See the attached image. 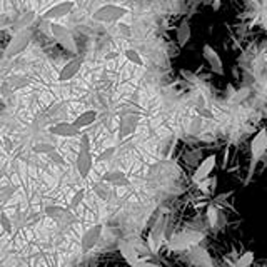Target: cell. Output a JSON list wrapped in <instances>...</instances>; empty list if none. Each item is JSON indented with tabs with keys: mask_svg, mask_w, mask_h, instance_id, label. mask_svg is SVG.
<instances>
[{
	"mask_svg": "<svg viewBox=\"0 0 267 267\" xmlns=\"http://www.w3.org/2000/svg\"><path fill=\"white\" fill-rule=\"evenodd\" d=\"M0 227L3 229V232L5 234H12V220L9 219V216L7 214H3V212H0Z\"/></svg>",
	"mask_w": 267,
	"mask_h": 267,
	"instance_id": "cell-30",
	"label": "cell"
},
{
	"mask_svg": "<svg viewBox=\"0 0 267 267\" xmlns=\"http://www.w3.org/2000/svg\"><path fill=\"white\" fill-rule=\"evenodd\" d=\"M202 57H204V60L209 65V69L212 70L214 74L224 77L225 75L224 62H222V59H220V55L217 54V50H214L210 45H204V47H202Z\"/></svg>",
	"mask_w": 267,
	"mask_h": 267,
	"instance_id": "cell-7",
	"label": "cell"
},
{
	"mask_svg": "<svg viewBox=\"0 0 267 267\" xmlns=\"http://www.w3.org/2000/svg\"><path fill=\"white\" fill-rule=\"evenodd\" d=\"M165 229H167V220H165V217H159V220H157L156 224H154L152 231H150L149 234V246H150V251L152 252H157L160 247V244L164 242V236H165Z\"/></svg>",
	"mask_w": 267,
	"mask_h": 267,
	"instance_id": "cell-8",
	"label": "cell"
},
{
	"mask_svg": "<svg viewBox=\"0 0 267 267\" xmlns=\"http://www.w3.org/2000/svg\"><path fill=\"white\" fill-rule=\"evenodd\" d=\"M33 152L37 154H54L55 152V144H52V142L48 141H39L33 144Z\"/></svg>",
	"mask_w": 267,
	"mask_h": 267,
	"instance_id": "cell-23",
	"label": "cell"
},
{
	"mask_svg": "<svg viewBox=\"0 0 267 267\" xmlns=\"http://www.w3.org/2000/svg\"><path fill=\"white\" fill-rule=\"evenodd\" d=\"M14 192H15V187H12V186L0 187V204H3V202L9 201V199L12 197Z\"/></svg>",
	"mask_w": 267,
	"mask_h": 267,
	"instance_id": "cell-32",
	"label": "cell"
},
{
	"mask_svg": "<svg viewBox=\"0 0 267 267\" xmlns=\"http://www.w3.org/2000/svg\"><path fill=\"white\" fill-rule=\"evenodd\" d=\"M266 154H267V130L261 129L252 137V141H251V167L249 174H247V180H251V177L254 175L255 165L262 162V157Z\"/></svg>",
	"mask_w": 267,
	"mask_h": 267,
	"instance_id": "cell-1",
	"label": "cell"
},
{
	"mask_svg": "<svg viewBox=\"0 0 267 267\" xmlns=\"http://www.w3.org/2000/svg\"><path fill=\"white\" fill-rule=\"evenodd\" d=\"M216 162H217V157L214 156V154H210L205 159L201 160V164L197 165V169H195L194 175H192V182L195 184H201L202 180L209 179L210 172L214 171V167H216Z\"/></svg>",
	"mask_w": 267,
	"mask_h": 267,
	"instance_id": "cell-10",
	"label": "cell"
},
{
	"mask_svg": "<svg viewBox=\"0 0 267 267\" xmlns=\"http://www.w3.org/2000/svg\"><path fill=\"white\" fill-rule=\"evenodd\" d=\"M95 120H97V110H85L82 112L80 115H77L72 124L79 130H82L85 129V127H90Z\"/></svg>",
	"mask_w": 267,
	"mask_h": 267,
	"instance_id": "cell-19",
	"label": "cell"
},
{
	"mask_svg": "<svg viewBox=\"0 0 267 267\" xmlns=\"http://www.w3.org/2000/svg\"><path fill=\"white\" fill-rule=\"evenodd\" d=\"M92 165H94L92 154H90L89 150H79L77 159H75V167H77V171L82 179H85L90 174Z\"/></svg>",
	"mask_w": 267,
	"mask_h": 267,
	"instance_id": "cell-13",
	"label": "cell"
},
{
	"mask_svg": "<svg viewBox=\"0 0 267 267\" xmlns=\"http://www.w3.org/2000/svg\"><path fill=\"white\" fill-rule=\"evenodd\" d=\"M94 192L99 195L102 201H107V199H109V187H107V184H104V182L95 184V187H94Z\"/></svg>",
	"mask_w": 267,
	"mask_h": 267,
	"instance_id": "cell-31",
	"label": "cell"
},
{
	"mask_svg": "<svg viewBox=\"0 0 267 267\" xmlns=\"http://www.w3.org/2000/svg\"><path fill=\"white\" fill-rule=\"evenodd\" d=\"M79 150H89L90 152V139L87 134H82L80 135V149Z\"/></svg>",
	"mask_w": 267,
	"mask_h": 267,
	"instance_id": "cell-33",
	"label": "cell"
},
{
	"mask_svg": "<svg viewBox=\"0 0 267 267\" xmlns=\"http://www.w3.org/2000/svg\"><path fill=\"white\" fill-rule=\"evenodd\" d=\"M190 259H192V262L195 266L199 267H209L210 266V259H209V254L205 252V251L199 249V247H192L190 249Z\"/></svg>",
	"mask_w": 267,
	"mask_h": 267,
	"instance_id": "cell-20",
	"label": "cell"
},
{
	"mask_svg": "<svg viewBox=\"0 0 267 267\" xmlns=\"http://www.w3.org/2000/svg\"><path fill=\"white\" fill-rule=\"evenodd\" d=\"M48 134L55 135V137H77L82 132L74 126L72 122H57L54 126L48 127Z\"/></svg>",
	"mask_w": 267,
	"mask_h": 267,
	"instance_id": "cell-12",
	"label": "cell"
},
{
	"mask_svg": "<svg viewBox=\"0 0 267 267\" xmlns=\"http://www.w3.org/2000/svg\"><path fill=\"white\" fill-rule=\"evenodd\" d=\"M207 219H209L210 227H216L217 222H219V210H217L216 205L210 204L207 207Z\"/></svg>",
	"mask_w": 267,
	"mask_h": 267,
	"instance_id": "cell-27",
	"label": "cell"
},
{
	"mask_svg": "<svg viewBox=\"0 0 267 267\" xmlns=\"http://www.w3.org/2000/svg\"><path fill=\"white\" fill-rule=\"evenodd\" d=\"M262 164H264V165H266V169H267V154H266L264 157H262Z\"/></svg>",
	"mask_w": 267,
	"mask_h": 267,
	"instance_id": "cell-37",
	"label": "cell"
},
{
	"mask_svg": "<svg viewBox=\"0 0 267 267\" xmlns=\"http://www.w3.org/2000/svg\"><path fill=\"white\" fill-rule=\"evenodd\" d=\"M50 157H52V159H54V160H55V162H57V164H63V159H62V157H60V156H59V154H57V152L50 154Z\"/></svg>",
	"mask_w": 267,
	"mask_h": 267,
	"instance_id": "cell-36",
	"label": "cell"
},
{
	"mask_svg": "<svg viewBox=\"0 0 267 267\" xmlns=\"http://www.w3.org/2000/svg\"><path fill=\"white\" fill-rule=\"evenodd\" d=\"M199 110V114L202 115V117H209V119H212V114H210V112L207 110V109H197Z\"/></svg>",
	"mask_w": 267,
	"mask_h": 267,
	"instance_id": "cell-35",
	"label": "cell"
},
{
	"mask_svg": "<svg viewBox=\"0 0 267 267\" xmlns=\"http://www.w3.org/2000/svg\"><path fill=\"white\" fill-rule=\"evenodd\" d=\"M202 239V234L197 232H184V234H177L172 240H169V247L172 251H184V249H192L199 244Z\"/></svg>",
	"mask_w": 267,
	"mask_h": 267,
	"instance_id": "cell-5",
	"label": "cell"
},
{
	"mask_svg": "<svg viewBox=\"0 0 267 267\" xmlns=\"http://www.w3.org/2000/svg\"><path fill=\"white\" fill-rule=\"evenodd\" d=\"M216 184H217V177H212V179L202 180V182L197 184V186L202 192H214V186H216Z\"/></svg>",
	"mask_w": 267,
	"mask_h": 267,
	"instance_id": "cell-29",
	"label": "cell"
},
{
	"mask_svg": "<svg viewBox=\"0 0 267 267\" xmlns=\"http://www.w3.org/2000/svg\"><path fill=\"white\" fill-rule=\"evenodd\" d=\"M127 14H129V10L126 7L115 5V3H105L92 14V18L95 22H102V24H114V22L122 20Z\"/></svg>",
	"mask_w": 267,
	"mask_h": 267,
	"instance_id": "cell-2",
	"label": "cell"
},
{
	"mask_svg": "<svg viewBox=\"0 0 267 267\" xmlns=\"http://www.w3.org/2000/svg\"><path fill=\"white\" fill-rule=\"evenodd\" d=\"M139 126V115L135 114H126L122 115V119H120V139H127L129 135H132L135 132V129H137Z\"/></svg>",
	"mask_w": 267,
	"mask_h": 267,
	"instance_id": "cell-16",
	"label": "cell"
},
{
	"mask_svg": "<svg viewBox=\"0 0 267 267\" xmlns=\"http://www.w3.org/2000/svg\"><path fill=\"white\" fill-rule=\"evenodd\" d=\"M132 267H157V264H154V262H149V261H144V259H139L135 264H132Z\"/></svg>",
	"mask_w": 267,
	"mask_h": 267,
	"instance_id": "cell-34",
	"label": "cell"
},
{
	"mask_svg": "<svg viewBox=\"0 0 267 267\" xmlns=\"http://www.w3.org/2000/svg\"><path fill=\"white\" fill-rule=\"evenodd\" d=\"M30 40H32V30L30 29L22 30V32H17L12 37V40L9 42V45H7L5 59H14V57H17L18 54H22V52L29 47Z\"/></svg>",
	"mask_w": 267,
	"mask_h": 267,
	"instance_id": "cell-3",
	"label": "cell"
},
{
	"mask_svg": "<svg viewBox=\"0 0 267 267\" xmlns=\"http://www.w3.org/2000/svg\"><path fill=\"white\" fill-rule=\"evenodd\" d=\"M74 7H75V2H70V0L54 3L50 9L45 10L44 18L45 20H57V18H62V17H65V15H69L74 10Z\"/></svg>",
	"mask_w": 267,
	"mask_h": 267,
	"instance_id": "cell-11",
	"label": "cell"
},
{
	"mask_svg": "<svg viewBox=\"0 0 267 267\" xmlns=\"http://www.w3.org/2000/svg\"><path fill=\"white\" fill-rule=\"evenodd\" d=\"M82 69V59H72L60 69L59 72V82H69L80 72Z\"/></svg>",
	"mask_w": 267,
	"mask_h": 267,
	"instance_id": "cell-15",
	"label": "cell"
},
{
	"mask_svg": "<svg viewBox=\"0 0 267 267\" xmlns=\"http://www.w3.org/2000/svg\"><path fill=\"white\" fill-rule=\"evenodd\" d=\"M102 231H104V225L102 224H95L92 227H89L87 231L82 234L80 239V249L84 254H87L89 251H92L94 247L99 244L100 237H102Z\"/></svg>",
	"mask_w": 267,
	"mask_h": 267,
	"instance_id": "cell-6",
	"label": "cell"
},
{
	"mask_svg": "<svg viewBox=\"0 0 267 267\" xmlns=\"http://www.w3.org/2000/svg\"><path fill=\"white\" fill-rule=\"evenodd\" d=\"M254 262V252H246L239 257V261L236 262V267H249Z\"/></svg>",
	"mask_w": 267,
	"mask_h": 267,
	"instance_id": "cell-28",
	"label": "cell"
},
{
	"mask_svg": "<svg viewBox=\"0 0 267 267\" xmlns=\"http://www.w3.org/2000/svg\"><path fill=\"white\" fill-rule=\"evenodd\" d=\"M190 35H192V30H190L189 20H182L179 27L175 29V40H177V45L180 48L186 47L187 42L190 40Z\"/></svg>",
	"mask_w": 267,
	"mask_h": 267,
	"instance_id": "cell-17",
	"label": "cell"
},
{
	"mask_svg": "<svg viewBox=\"0 0 267 267\" xmlns=\"http://www.w3.org/2000/svg\"><path fill=\"white\" fill-rule=\"evenodd\" d=\"M33 20H35V14L32 12V10H27V12L20 14V17L17 18V20L12 24V30L15 33L17 32H22V30H27L30 25L33 24Z\"/></svg>",
	"mask_w": 267,
	"mask_h": 267,
	"instance_id": "cell-18",
	"label": "cell"
},
{
	"mask_svg": "<svg viewBox=\"0 0 267 267\" xmlns=\"http://www.w3.org/2000/svg\"><path fill=\"white\" fill-rule=\"evenodd\" d=\"M84 197H85V189H79L77 192H75V194L72 195V199H70V202H69V210H75V209H77L79 205L82 204Z\"/></svg>",
	"mask_w": 267,
	"mask_h": 267,
	"instance_id": "cell-25",
	"label": "cell"
},
{
	"mask_svg": "<svg viewBox=\"0 0 267 267\" xmlns=\"http://www.w3.org/2000/svg\"><path fill=\"white\" fill-rule=\"evenodd\" d=\"M124 57L129 60V62H132L134 65L144 67V59H142V55L139 54L135 48H126V50H124Z\"/></svg>",
	"mask_w": 267,
	"mask_h": 267,
	"instance_id": "cell-24",
	"label": "cell"
},
{
	"mask_svg": "<svg viewBox=\"0 0 267 267\" xmlns=\"http://www.w3.org/2000/svg\"><path fill=\"white\" fill-rule=\"evenodd\" d=\"M115 152H117V147H114V145H112V147H107L97 156L95 160L97 162H107V160H112V157L115 156Z\"/></svg>",
	"mask_w": 267,
	"mask_h": 267,
	"instance_id": "cell-26",
	"label": "cell"
},
{
	"mask_svg": "<svg viewBox=\"0 0 267 267\" xmlns=\"http://www.w3.org/2000/svg\"><path fill=\"white\" fill-rule=\"evenodd\" d=\"M45 216L57 224H72L74 214L69 207H60V205H48L45 207Z\"/></svg>",
	"mask_w": 267,
	"mask_h": 267,
	"instance_id": "cell-9",
	"label": "cell"
},
{
	"mask_svg": "<svg viewBox=\"0 0 267 267\" xmlns=\"http://www.w3.org/2000/svg\"><path fill=\"white\" fill-rule=\"evenodd\" d=\"M100 182L107 184V186H112V187H129L130 186V180L127 179L126 172H122V171L105 172L102 177H100Z\"/></svg>",
	"mask_w": 267,
	"mask_h": 267,
	"instance_id": "cell-14",
	"label": "cell"
},
{
	"mask_svg": "<svg viewBox=\"0 0 267 267\" xmlns=\"http://www.w3.org/2000/svg\"><path fill=\"white\" fill-rule=\"evenodd\" d=\"M50 35L54 37L57 42L62 45L65 50L72 52V54H77V45H75V40L70 33V30L62 24H50V29H48Z\"/></svg>",
	"mask_w": 267,
	"mask_h": 267,
	"instance_id": "cell-4",
	"label": "cell"
},
{
	"mask_svg": "<svg viewBox=\"0 0 267 267\" xmlns=\"http://www.w3.org/2000/svg\"><path fill=\"white\" fill-rule=\"evenodd\" d=\"M5 82H7V84H9V87L12 89V92H14V90H20V89L27 87V85L30 84L29 77H25V75H20V74H14V75H10V77L7 79Z\"/></svg>",
	"mask_w": 267,
	"mask_h": 267,
	"instance_id": "cell-21",
	"label": "cell"
},
{
	"mask_svg": "<svg viewBox=\"0 0 267 267\" xmlns=\"http://www.w3.org/2000/svg\"><path fill=\"white\" fill-rule=\"evenodd\" d=\"M120 252H122L124 255V259H126L127 262H129L130 266L135 264V262L139 261V252H137V249L132 246V244H127V242H124L122 246H120Z\"/></svg>",
	"mask_w": 267,
	"mask_h": 267,
	"instance_id": "cell-22",
	"label": "cell"
}]
</instances>
